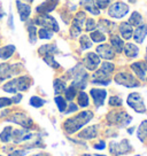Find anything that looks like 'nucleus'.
Returning a JSON list of instances; mask_svg holds the SVG:
<instances>
[{
  "label": "nucleus",
  "instance_id": "nucleus-1",
  "mask_svg": "<svg viewBox=\"0 0 147 156\" xmlns=\"http://www.w3.org/2000/svg\"><path fill=\"white\" fill-rule=\"evenodd\" d=\"M93 118V112L90 110H85V112H79L78 115L74 117L68 118L66 122L63 123V129L64 131L68 134H73L79 131L84 125H86L91 119Z\"/></svg>",
  "mask_w": 147,
  "mask_h": 156
},
{
  "label": "nucleus",
  "instance_id": "nucleus-2",
  "mask_svg": "<svg viewBox=\"0 0 147 156\" xmlns=\"http://www.w3.org/2000/svg\"><path fill=\"white\" fill-rule=\"evenodd\" d=\"M32 84V80L29 76H20L14 79H12L9 82L2 86V90L7 93H12V94H16L19 92H25L28 91L29 87Z\"/></svg>",
  "mask_w": 147,
  "mask_h": 156
},
{
  "label": "nucleus",
  "instance_id": "nucleus-3",
  "mask_svg": "<svg viewBox=\"0 0 147 156\" xmlns=\"http://www.w3.org/2000/svg\"><path fill=\"white\" fill-rule=\"evenodd\" d=\"M115 70V66L112 62H103L101 64V68L97 70L95 73L92 75V83L95 85H103L107 86L110 84L112 79H110V75L114 73Z\"/></svg>",
  "mask_w": 147,
  "mask_h": 156
},
{
  "label": "nucleus",
  "instance_id": "nucleus-4",
  "mask_svg": "<svg viewBox=\"0 0 147 156\" xmlns=\"http://www.w3.org/2000/svg\"><path fill=\"white\" fill-rule=\"evenodd\" d=\"M70 71H73V73H74L71 85L75 86L76 88H81V90L85 88L86 83H88V73H86V71H84V69L82 68V66L78 64L77 67H75V68H74L73 70H70Z\"/></svg>",
  "mask_w": 147,
  "mask_h": 156
},
{
  "label": "nucleus",
  "instance_id": "nucleus-5",
  "mask_svg": "<svg viewBox=\"0 0 147 156\" xmlns=\"http://www.w3.org/2000/svg\"><path fill=\"white\" fill-rule=\"evenodd\" d=\"M129 107H131L134 112H139V114H144L146 112V106L144 103V99L137 92L130 93L127 100Z\"/></svg>",
  "mask_w": 147,
  "mask_h": 156
},
{
  "label": "nucleus",
  "instance_id": "nucleus-6",
  "mask_svg": "<svg viewBox=\"0 0 147 156\" xmlns=\"http://www.w3.org/2000/svg\"><path fill=\"white\" fill-rule=\"evenodd\" d=\"M34 24L40 25L41 28H46V29L51 30L53 32H58L59 31V24L55 21L54 17L49 16L47 14H41L40 16L36 17V20L34 21Z\"/></svg>",
  "mask_w": 147,
  "mask_h": 156
},
{
  "label": "nucleus",
  "instance_id": "nucleus-7",
  "mask_svg": "<svg viewBox=\"0 0 147 156\" xmlns=\"http://www.w3.org/2000/svg\"><path fill=\"white\" fill-rule=\"evenodd\" d=\"M129 10L130 8L127 4H124L122 1H116L110 5L109 9H108V14L113 19H122L129 13Z\"/></svg>",
  "mask_w": 147,
  "mask_h": 156
},
{
  "label": "nucleus",
  "instance_id": "nucleus-8",
  "mask_svg": "<svg viewBox=\"0 0 147 156\" xmlns=\"http://www.w3.org/2000/svg\"><path fill=\"white\" fill-rule=\"evenodd\" d=\"M7 121L15 123V124H17V125H20V126H22L23 129H27V130H30L34 125V121L24 112H14Z\"/></svg>",
  "mask_w": 147,
  "mask_h": 156
},
{
  "label": "nucleus",
  "instance_id": "nucleus-9",
  "mask_svg": "<svg viewBox=\"0 0 147 156\" xmlns=\"http://www.w3.org/2000/svg\"><path fill=\"white\" fill-rule=\"evenodd\" d=\"M114 79L118 85H123L125 87H138L139 86V82L129 73H118L117 75H115Z\"/></svg>",
  "mask_w": 147,
  "mask_h": 156
},
{
  "label": "nucleus",
  "instance_id": "nucleus-10",
  "mask_svg": "<svg viewBox=\"0 0 147 156\" xmlns=\"http://www.w3.org/2000/svg\"><path fill=\"white\" fill-rule=\"evenodd\" d=\"M131 151L130 142L127 139H123L120 142H110L109 144V151L115 156L124 155Z\"/></svg>",
  "mask_w": 147,
  "mask_h": 156
},
{
  "label": "nucleus",
  "instance_id": "nucleus-11",
  "mask_svg": "<svg viewBox=\"0 0 147 156\" xmlns=\"http://www.w3.org/2000/svg\"><path fill=\"white\" fill-rule=\"evenodd\" d=\"M85 20H86V17H85V14L83 12H79V13L76 14V16H75V19L73 21L71 28H70L71 37L76 38V37H78L79 34H82V29H83V24L85 22Z\"/></svg>",
  "mask_w": 147,
  "mask_h": 156
},
{
  "label": "nucleus",
  "instance_id": "nucleus-12",
  "mask_svg": "<svg viewBox=\"0 0 147 156\" xmlns=\"http://www.w3.org/2000/svg\"><path fill=\"white\" fill-rule=\"evenodd\" d=\"M108 119L113 124H117V125L122 127L127 125L129 123L131 122L132 118H131L130 115H127L125 112H115L108 115Z\"/></svg>",
  "mask_w": 147,
  "mask_h": 156
},
{
  "label": "nucleus",
  "instance_id": "nucleus-13",
  "mask_svg": "<svg viewBox=\"0 0 147 156\" xmlns=\"http://www.w3.org/2000/svg\"><path fill=\"white\" fill-rule=\"evenodd\" d=\"M19 64H8V63H0V82H4L6 79L14 76L15 73H20L16 67Z\"/></svg>",
  "mask_w": 147,
  "mask_h": 156
},
{
  "label": "nucleus",
  "instance_id": "nucleus-14",
  "mask_svg": "<svg viewBox=\"0 0 147 156\" xmlns=\"http://www.w3.org/2000/svg\"><path fill=\"white\" fill-rule=\"evenodd\" d=\"M99 64H100V58L98 56V54L90 52L83 58V66L90 71L95 70Z\"/></svg>",
  "mask_w": 147,
  "mask_h": 156
},
{
  "label": "nucleus",
  "instance_id": "nucleus-15",
  "mask_svg": "<svg viewBox=\"0 0 147 156\" xmlns=\"http://www.w3.org/2000/svg\"><path fill=\"white\" fill-rule=\"evenodd\" d=\"M90 94L92 97L94 106L97 108H99L101 107L103 105V102H105V99L107 97V91L102 90V88H92L90 91Z\"/></svg>",
  "mask_w": 147,
  "mask_h": 156
},
{
  "label": "nucleus",
  "instance_id": "nucleus-16",
  "mask_svg": "<svg viewBox=\"0 0 147 156\" xmlns=\"http://www.w3.org/2000/svg\"><path fill=\"white\" fill-rule=\"evenodd\" d=\"M97 53H98L99 58H102L105 60H110V58H114L115 56V52L114 49L112 48L110 45L107 44H101L97 47Z\"/></svg>",
  "mask_w": 147,
  "mask_h": 156
},
{
  "label": "nucleus",
  "instance_id": "nucleus-17",
  "mask_svg": "<svg viewBox=\"0 0 147 156\" xmlns=\"http://www.w3.org/2000/svg\"><path fill=\"white\" fill-rule=\"evenodd\" d=\"M131 69L133 70V73L137 75V77L139 79L144 80L146 77L147 73V63L144 61H139V62H134L131 64Z\"/></svg>",
  "mask_w": 147,
  "mask_h": 156
},
{
  "label": "nucleus",
  "instance_id": "nucleus-18",
  "mask_svg": "<svg viewBox=\"0 0 147 156\" xmlns=\"http://www.w3.org/2000/svg\"><path fill=\"white\" fill-rule=\"evenodd\" d=\"M16 7L20 15L21 21H27L31 14V7L25 2H22L21 0H16Z\"/></svg>",
  "mask_w": 147,
  "mask_h": 156
},
{
  "label": "nucleus",
  "instance_id": "nucleus-19",
  "mask_svg": "<svg viewBox=\"0 0 147 156\" xmlns=\"http://www.w3.org/2000/svg\"><path fill=\"white\" fill-rule=\"evenodd\" d=\"M56 5H58V0H46L41 5L38 6L36 10L39 14H47V13H51L52 10H54Z\"/></svg>",
  "mask_w": 147,
  "mask_h": 156
},
{
  "label": "nucleus",
  "instance_id": "nucleus-20",
  "mask_svg": "<svg viewBox=\"0 0 147 156\" xmlns=\"http://www.w3.org/2000/svg\"><path fill=\"white\" fill-rule=\"evenodd\" d=\"M98 136V125H92V126H88L84 129L83 131L78 133L79 139H85V140H90L93 139Z\"/></svg>",
  "mask_w": 147,
  "mask_h": 156
},
{
  "label": "nucleus",
  "instance_id": "nucleus-21",
  "mask_svg": "<svg viewBox=\"0 0 147 156\" xmlns=\"http://www.w3.org/2000/svg\"><path fill=\"white\" fill-rule=\"evenodd\" d=\"M133 39L138 44H142L147 36V24H142L137 27V29L133 31Z\"/></svg>",
  "mask_w": 147,
  "mask_h": 156
},
{
  "label": "nucleus",
  "instance_id": "nucleus-22",
  "mask_svg": "<svg viewBox=\"0 0 147 156\" xmlns=\"http://www.w3.org/2000/svg\"><path fill=\"white\" fill-rule=\"evenodd\" d=\"M120 34L122 36L123 39H125V40H129V39L132 38V34H133V28L132 25L130 24L129 22H122L121 24H120Z\"/></svg>",
  "mask_w": 147,
  "mask_h": 156
},
{
  "label": "nucleus",
  "instance_id": "nucleus-23",
  "mask_svg": "<svg viewBox=\"0 0 147 156\" xmlns=\"http://www.w3.org/2000/svg\"><path fill=\"white\" fill-rule=\"evenodd\" d=\"M110 46L112 48L114 49V52L116 53H121L123 52V48H124V41H123L122 38H120V36L117 34H113L110 36Z\"/></svg>",
  "mask_w": 147,
  "mask_h": 156
},
{
  "label": "nucleus",
  "instance_id": "nucleus-24",
  "mask_svg": "<svg viewBox=\"0 0 147 156\" xmlns=\"http://www.w3.org/2000/svg\"><path fill=\"white\" fill-rule=\"evenodd\" d=\"M81 6H82L85 10L90 12L91 14H93V15L100 14V9L97 7L94 0H81Z\"/></svg>",
  "mask_w": 147,
  "mask_h": 156
},
{
  "label": "nucleus",
  "instance_id": "nucleus-25",
  "mask_svg": "<svg viewBox=\"0 0 147 156\" xmlns=\"http://www.w3.org/2000/svg\"><path fill=\"white\" fill-rule=\"evenodd\" d=\"M15 51H16V48H15L14 45H6V46L0 47V58L1 60H8L13 56Z\"/></svg>",
  "mask_w": 147,
  "mask_h": 156
},
{
  "label": "nucleus",
  "instance_id": "nucleus-26",
  "mask_svg": "<svg viewBox=\"0 0 147 156\" xmlns=\"http://www.w3.org/2000/svg\"><path fill=\"white\" fill-rule=\"evenodd\" d=\"M123 51H124V53H125V55H127V58H137L138 54H139L138 46H136V45L132 44V43H129V44L124 45Z\"/></svg>",
  "mask_w": 147,
  "mask_h": 156
},
{
  "label": "nucleus",
  "instance_id": "nucleus-27",
  "mask_svg": "<svg viewBox=\"0 0 147 156\" xmlns=\"http://www.w3.org/2000/svg\"><path fill=\"white\" fill-rule=\"evenodd\" d=\"M13 126H6L2 132L0 133V140L4 142V144H8L12 141V138H13Z\"/></svg>",
  "mask_w": 147,
  "mask_h": 156
},
{
  "label": "nucleus",
  "instance_id": "nucleus-28",
  "mask_svg": "<svg viewBox=\"0 0 147 156\" xmlns=\"http://www.w3.org/2000/svg\"><path fill=\"white\" fill-rule=\"evenodd\" d=\"M137 138L142 142H145L147 139V121H142L137 130Z\"/></svg>",
  "mask_w": 147,
  "mask_h": 156
},
{
  "label": "nucleus",
  "instance_id": "nucleus-29",
  "mask_svg": "<svg viewBox=\"0 0 147 156\" xmlns=\"http://www.w3.org/2000/svg\"><path fill=\"white\" fill-rule=\"evenodd\" d=\"M27 29H28V34H29V41L31 44H34L37 41V28L34 22H30Z\"/></svg>",
  "mask_w": 147,
  "mask_h": 156
},
{
  "label": "nucleus",
  "instance_id": "nucleus-30",
  "mask_svg": "<svg viewBox=\"0 0 147 156\" xmlns=\"http://www.w3.org/2000/svg\"><path fill=\"white\" fill-rule=\"evenodd\" d=\"M90 39L92 40V43H102L106 40V36L100 30H94L90 34Z\"/></svg>",
  "mask_w": 147,
  "mask_h": 156
},
{
  "label": "nucleus",
  "instance_id": "nucleus-31",
  "mask_svg": "<svg viewBox=\"0 0 147 156\" xmlns=\"http://www.w3.org/2000/svg\"><path fill=\"white\" fill-rule=\"evenodd\" d=\"M55 52H56V46L55 45H43L38 49V53L40 55H43V56H45V55H51V54L53 55Z\"/></svg>",
  "mask_w": 147,
  "mask_h": 156
},
{
  "label": "nucleus",
  "instance_id": "nucleus-32",
  "mask_svg": "<svg viewBox=\"0 0 147 156\" xmlns=\"http://www.w3.org/2000/svg\"><path fill=\"white\" fill-rule=\"evenodd\" d=\"M53 86H54V92H55V94H60V93L64 92V90L67 88L66 87V82H63L60 78H56L54 80Z\"/></svg>",
  "mask_w": 147,
  "mask_h": 156
},
{
  "label": "nucleus",
  "instance_id": "nucleus-33",
  "mask_svg": "<svg viewBox=\"0 0 147 156\" xmlns=\"http://www.w3.org/2000/svg\"><path fill=\"white\" fill-rule=\"evenodd\" d=\"M129 23L131 25H134V27H139V25H142V16L138 12H133L131 16H130V19H129Z\"/></svg>",
  "mask_w": 147,
  "mask_h": 156
},
{
  "label": "nucleus",
  "instance_id": "nucleus-34",
  "mask_svg": "<svg viewBox=\"0 0 147 156\" xmlns=\"http://www.w3.org/2000/svg\"><path fill=\"white\" fill-rule=\"evenodd\" d=\"M54 101L58 106V109H59L60 112H64L66 109H67V102H66V99L61 95H56L54 98Z\"/></svg>",
  "mask_w": 147,
  "mask_h": 156
},
{
  "label": "nucleus",
  "instance_id": "nucleus-35",
  "mask_svg": "<svg viewBox=\"0 0 147 156\" xmlns=\"http://www.w3.org/2000/svg\"><path fill=\"white\" fill-rule=\"evenodd\" d=\"M88 105H90V100H88V94L82 91V92H79L78 94V106L82 108H86L88 107Z\"/></svg>",
  "mask_w": 147,
  "mask_h": 156
},
{
  "label": "nucleus",
  "instance_id": "nucleus-36",
  "mask_svg": "<svg viewBox=\"0 0 147 156\" xmlns=\"http://www.w3.org/2000/svg\"><path fill=\"white\" fill-rule=\"evenodd\" d=\"M99 25H100V30L102 29L103 31H106V32H108V34H110L112 32V28H113L114 23L113 22H110V21H108V20H101L100 22H99Z\"/></svg>",
  "mask_w": 147,
  "mask_h": 156
},
{
  "label": "nucleus",
  "instance_id": "nucleus-37",
  "mask_svg": "<svg viewBox=\"0 0 147 156\" xmlns=\"http://www.w3.org/2000/svg\"><path fill=\"white\" fill-rule=\"evenodd\" d=\"M79 43H81V48L85 51V49H88L92 47V40L90 39V37L88 36H85L83 34L82 37H81V40H79Z\"/></svg>",
  "mask_w": 147,
  "mask_h": 156
},
{
  "label": "nucleus",
  "instance_id": "nucleus-38",
  "mask_svg": "<svg viewBox=\"0 0 147 156\" xmlns=\"http://www.w3.org/2000/svg\"><path fill=\"white\" fill-rule=\"evenodd\" d=\"M76 94H77V88L75 87V86H73V85L64 90V97L69 101H73L74 98L76 97Z\"/></svg>",
  "mask_w": 147,
  "mask_h": 156
},
{
  "label": "nucleus",
  "instance_id": "nucleus-39",
  "mask_svg": "<svg viewBox=\"0 0 147 156\" xmlns=\"http://www.w3.org/2000/svg\"><path fill=\"white\" fill-rule=\"evenodd\" d=\"M45 101L44 99H41L40 97H37V95H34V97H31L30 98V105L34 108H40L43 107L45 105Z\"/></svg>",
  "mask_w": 147,
  "mask_h": 156
},
{
  "label": "nucleus",
  "instance_id": "nucleus-40",
  "mask_svg": "<svg viewBox=\"0 0 147 156\" xmlns=\"http://www.w3.org/2000/svg\"><path fill=\"white\" fill-rule=\"evenodd\" d=\"M38 37L40 39H51L53 37V31L46 29V28H40L38 30Z\"/></svg>",
  "mask_w": 147,
  "mask_h": 156
},
{
  "label": "nucleus",
  "instance_id": "nucleus-41",
  "mask_svg": "<svg viewBox=\"0 0 147 156\" xmlns=\"http://www.w3.org/2000/svg\"><path fill=\"white\" fill-rule=\"evenodd\" d=\"M44 61L46 62V63L48 64V66H51L52 68H55V69H58L60 67V64L54 60V56L51 54V55H45L44 56Z\"/></svg>",
  "mask_w": 147,
  "mask_h": 156
},
{
  "label": "nucleus",
  "instance_id": "nucleus-42",
  "mask_svg": "<svg viewBox=\"0 0 147 156\" xmlns=\"http://www.w3.org/2000/svg\"><path fill=\"white\" fill-rule=\"evenodd\" d=\"M85 29L86 31H90V32H92L94 30L97 29V23H95V21L93 19H88L86 20V25H85Z\"/></svg>",
  "mask_w": 147,
  "mask_h": 156
},
{
  "label": "nucleus",
  "instance_id": "nucleus-43",
  "mask_svg": "<svg viewBox=\"0 0 147 156\" xmlns=\"http://www.w3.org/2000/svg\"><path fill=\"white\" fill-rule=\"evenodd\" d=\"M109 106L121 107L122 106V99L120 97H110V99H109Z\"/></svg>",
  "mask_w": 147,
  "mask_h": 156
},
{
  "label": "nucleus",
  "instance_id": "nucleus-44",
  "mask_svg": "<svg viewBox=\"0 0 147 156\" xmlns=\"http://www.w3.org/2000/svg\"><path fill=\"white\" fill-rule=\"evenodd\" d=\"M94 2L99 9H105L110 4V0H94Z\"/></svg>",
  "mask_w": 147,
  "mask_h": 156
},
{
  "label": "nucleus",
  "instance_id": "nucleus-45",
  "mask_svg": "<svg viewBox=\"0 0 147 156\" xmlns=\"http://www.w3.org/2000/svg\"><path fill=\"white\" fill-rule=\"evenodd\" d=\"M12 103H13V101H12L10 98H0V109H1V108L8 107Z\"/></svg>",
  "mask_w": 147,
  "mask_h": 156
},
{
  "label": "nucleus",
  "instance_id": "nucleus-46",
  "mask_svg": "<svg viewBox=\"0 0 147 156\" xmlns=\"http://www.w3.org/2000/svg\"><path fill=\"white\" fill-rule=\"evenodd\" d=\"M27 149H14L8 154V156H25Z\"/></svg>",
  "mask_w": 147,
  "mask_h": 156
},
{
  "label": "nucleus",
  "instance_id": "nucleus-47",
  "mask_svg": "<svg viewBox=\"0 0 147 156\" xmlns=\"http://www.w3.org/2000/svg\"><path fill=\"white\" fill-rule=\"evenodd\" d=\"M78 110V106L77 105H75L74 102H70L69 103V107L68 109H66V114H71V112H75Z\"/></svg>",
  "mask_w": 147,
  "mask_h": 156
},
{
  "label": "nucleus",
  "instance_id": "nucleus-48",
  "mask_svg": "<svg viewBox=\"0 0 147 156\" xmlns=\"http://www.w3.org/2000/svg\"><path fill=\"white\" fill-rule=\"evenodd\" d=\"M93 148H94V149H97V151H100V149L102 151V149H105V148H106V142L103 141V140H101L100 142L95 144V145L93 146Z\"/></svg>",
  "mask_w": 147,
  "mask_h": 156
},
{
  "label": "nucleus",
  "instance_id": "nucleus-49",
  "mask_svg": "<svg viewBox=\"0 0 147 156\" xmlns=\"http://www.w3.org/2000/svg\"><path fill=\"white\" fill-rule=\"evenodd\" d=\"M22 94L21 93H16V94H14V97L12 98V101H13V103H19L22 100Z\"/></svg>",
  "mask_w": 147,
  "mask_h": 156
},
{
  "label": "nucleus",
  "instance_id": "nucleus-50",
  "mask_svg": "<svg viewBox=\"0 0 147 156\" xmlns=\"http://www.w3.org/2000/svg\"><path fill=\"white\" fill-rule=\"evenodd\" d=\"M8 24H9L10 29H14V24H13V14H9V21H8Z\"/></svg>",
  "mask_w": 147,
  "mask_h": 156
},
{
  "label": "nucleus",
  "instance_id": "nucleus-51",
  "mask_svg": "<svg viewBox=\"0 0 147 156\" xmlns=\"http://www.w3.org/2000/svg\"><path fill=\"white\" fill-rule=\"evenodd\" d=\"M4 15H5V13H4V12H2V9L0 8V20L2 19V16H4Z\"/></svg>",
  "mask_w": 147,
  "mask_h": 156
},
{
  "label": "nucleus",
  "instance_id": "nucleus-52",
  "mask_svg": "<svg viewBox=\"0 0 147 156\" xmlns=\"http://www.w3.org/2000/svg\"><path fill=\"white\" fill-rule=\"evenodd\" d=\"M133 130H134V127H131V129H130V130H127V132H129V133H130V134H131V133H132V132H133Z\"/></svg>",
  "mask_w": 147,
  "mask_h": 156
},
{
  "label": "nucleus",
  "instance_id": "nucleus-53",
  "mask_svg": "<svg viewBox=\"0 0 147 156\" xmlns=\"http://www.w3.org/2000/svg\"><path fill=\"white\" fill-rule=\"evenodd\" d=\"M31 156H43V154H40V153H38V154H34V155Z\"/></svg>",
  "mask_w": 147,
  "mask_h": 156
},
{
  "label": "nucleus",
  "instance_id": "nucleus-54",
  "mask_svg": "<svg viewBox=\"0 0 147 156\" xmlns=\"http://www.w3.org/2000/svg\"><path fill=\"white\" fill-rule=\"evenodd\" d=\"M95 156H106V155H101V154H95Z\"/></svg>",
  "mask_w": 147,
  "mask_h": 156
},
{
  "label": "nucleus",
  "instance_id": "nucleus-55",
  "mask_svg": "<svg viewBox=\"0 0 147 156\" xmlns=\"http://www.w3.org/2000/svg\"><path fill=\"white\" fill-rule=\"evenodd\" d=\"M82 156H91V155H90V154H83Z\"/></svg>",
  "mask_w": 147,
  "mask_h": 156
},
{
  "label": "nucleus",
  "instance_id": "nucleus-56",
  "mask_svg": "<svg viewBox=\"0 0 147 156\" xmlns=\"http://www.w3.org/2000/svg\"><path fill=\"white\" fill-rule=\"evenodd\" d=\"M24 1H29V2H31V1H34V0H24Z\"/></svg>",
  "mask_w": 147,
  "mask_h": 156
},
{
  "label": "nucleus",
  "instance_id": "nucleus-57",
  "mask_svg": "<svg viewBox=\"0 0 147 156\" xmlns=\"http://www.w3.org/2000/svg\"><path fill=\"white\" fill-rule=\"evenodd\" d=\"M44 156H49V155H44Z\"/></svg>",
  "mask_w": 147,
  "mask_h": 156
},
{
  "label": "nucleus",
  "instance_id": "nucleus-58",
  "mask_svg": "<svg viewBox=\"0 0 147 156\" xmlns=\"http://www.w3.org/2000/svg\"><path fill=\"white\" fill-rule=\"evenodd\" d=\"M146 80H147V78H146Z\"/></svg>",
  "mask_w": 147,
  "mask_h": 156
},
{
  "label": "nucleus",
  "instance_id": "nucleus-59",
  "mask_svg": "<svg viewBox=\"0 0 147 156\" xmlns=\"http://www.w3.org/2000/svg\"><path fill=\"white\" fill-rule=\"evenodd\" d=\"M0 156H2V155H0Z\"/></svg>",
  "mask_w": 147,
  "mask_h": 156
}]
</instances>
